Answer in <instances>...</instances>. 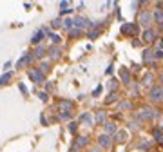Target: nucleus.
<instances>
[{"instance_id": "8", "label": "nucleus", "mask_w": 163, "mask_h": 152, "mask_svg": "<svg viewBox=\"0 0 163 152\" xmlns=\"http://www.w3.org/2000/svg\"><path fill=\"white\" fill-rule=\"evenodd\" d=\"M87 143H89V140H87L85 136H80V138L76 140V145H74V148H73V150H78V148H82V147H85Z\"/></svg>"}, {"instance_id": "18", "label": "nucleus", "mask_w": 163, "mask_h": 152, "mask_svg": "<svg viewBox=\"0 0 163 152\" xmlns=\"http://www.w3.org/2000/svg\"><path fill=\"white\" fill-rule=\"evenodd\" d=\"M103 120H105V112L103 111H98L96 112V123H103Z\"/></svg>"}, {"instance_id": "16", "label": "nucleus", "mask_w": 163, "mask_h": 152, "mask_svg": "<svg viewBox=\"0 0 163 152\" xmlns=\"http://www.w3.org/2000/svg\"><path fill=\"white\" fill-rule=\"evenodd\" d=\"M154 140H156V141H159V143H163V132H161L159 129H156V130H154Z\"/></svg>"}, {"instance_id": "15", "label": "nucleus", "mask_w": 163, "mask_h": 152, "mask_svg": "<svg viewBox=\"0 0 163 152\" xmlns=\"http://www.w3.org/2000/svg\"><path fill=\"white\" fill-rule=\"evenodd\" d=\"M13 78V73H6L4 76H0V85H4V83H7L9 80Z\"/></svg>"}, {"instance_id": "21", "label": "nucleus", "mask_w": 163, "mask_h": 152, "mask_svg": "<svg viewBox=\"0 0 163 152\" xmlns=\"http://www.w3.org/2000/svg\"><path fill=\"white\" fill-rule=\"evenodd\" d=\"M122 80H123L125 83H129V82H131V74H129L127 71H122Z\"/></svg>"}, {"instance_id": "26", "label": "nucleus", "mask_w": 163, "mask_h": 152, "mask_svg": "<svg viewBox=\"0 0 163 152\" xmlns=\"http://www.w3.org/2000/svg\"><path fill=\"white\" fill-rule=\"evenodd\" d=\"M63 27L65 29H71L73 27V20H63Z\"/></svg>"}, {"instance_id": "11", "label": "nucleus", "mask_w": 163, "mask_h": 152, "mask_svg": "<svg viewBox=\"0 0 163 152\" xmlns=\"http://www.w3.org/2000/svg\"><path fill=\"white\" fill-rule=\"evenodd\" d=\"M44 35H45V29H42V31H38V33H36V35H35V36L31 38V42H33V43H38V42H40V40L44 38Z\"/></svg>"}, {"instance_id": "13", "label": "nucleus", "mask_w": 163, "mask_h": 152, "mask_svg": "<svg viewBox=\"0 0 163 152\" xmlns=\"http://www.w3.org/2000/svg\"><path fill=\"white\" fill-rule=\"evenodd\" d=\"M152 116H154L152 109H143V111H142V118H143V120H150Z\"/></svg>"}, {"instance_id": "34", "label": "nucleus", "mask_w": 163, "mask_h": 152, "mask_svg": "<svg viewBox=\"0 0 163 152\" xmlns=\"http://www.w3.org/2000/svg\"><path fill=\"white\" fill-rule=\"evenodd\" d=\"M51 40H53L55 43H58V42H60V36H58V35H51Z\"/></svg>"}, {"instance_id": "22", "label": "nucleus", "mask_w": 163, "mask_h": 152, "mask_svg": "<svg viewBox=\"0 0 163 152\" xmlns=\"http://www.w3.org/2000/svg\"><path fill=\"white\" fill-rule=\"evenodd\" d=\"M98 36H100V29H94V31L89 33V38H91V40H94V38H98Z\"/></svg>"}, {"instance_id": "12", "label": "nucleus", "mask_w": 163, "mask_h": 152, "mask_svg": "<svg viewBox=\"0 0 163 152\" xmlns=\"http://www.w3.org/2000/svg\"><path fill=\"white\" fill-rule=\"evenodd\" d=\"M80 121H82V123L91 125V123H92V116H91L89 112H85V114H82V116H80Z\"/></svg>"}, {"instance_id": "29", "label": "nucleus", "mask_w": 163, "mask_h": 152, "mask_svg": "<svg viewBox=\"0 0 163 152\" xmlns=\"http://www.w3.org/2000/svg\"><path fill=\"white\" fill-rule=\"evenodd\" d=\"M60 26H62V20H60V18H56V20H53V27H55V29H58Z\"/></svg>"}, {"instance_id": "2", "label": "nucleus", "mask_w": 163, "mask_h": 152, "mask_svg": "<svg viewBox=\"0 0 163 152\" xmlns=\"http://www.w3.org/2000/svg\"><path fill=\"white\" fill-rule=\"evenodd\" d=\"M73 26H76V29H82V27H87V26H92L89 20H85V18H82V16H76L74 20H73Z\"/></svg>"}, {"instance_id": "19", "label": "nucleus", "mask_w": 163, "mask_h": 152, "mask_svg": "<svg viewBox=\"0 0 163 152\" xmlns=\"http://www.w3.org/2000/svg\"><path fill=\"white\" fill-rule=\"evenodd\" d=\"M127 109H131V101H122L118 105V111H127Z\"/></svg>"}, {"instance_id": "31", "label": "nucleus", "mask_w": 163, "mask_h": 152, "mask_svg": "<svg viewBox=\"0 0 163 152\" xmlns=\"http://www.w3.org/2000/svg\"><path fill=\"white\" fill-rule=\"evenodd\" d=\"M76 127H78V123H76V121H73L71 125H69V130H71V132H76Z\"/></svg>"}, {"instance_id": "37", "label": "nucleus", "mask_w": 163, "mask_h": 152, "mask_svg": "<svg viewBox=\"0 0 163 152\" xmlns=\"http://www.w3.org/2000/svg\"><path fill=\"white\" fill-rule=\"evenodd\" d=\"M67 6H69V2H60V7H62V9H63V7H67Z\"/></svg>"}, {"instance_id": "9", "label": "nucleus", "mask_w": 163, "mask_h": 152, "mask_svg": "<svg viewBox=\"0 0 163 152\" xmlns=\"http://www.w3.org/2000/svg\"><path fill=\"white\" fill-rule=\"evenodd\" d=\"M98 143H100V147H105V148H107V147L111 145V138H109L107 134H102L100 140H98Z\"/></svg>"}, {"instance_id": "7", "label": "nucleus", "mask_w": 163, "mask_h": 152, "mask_svg": "<svg viewBox=\"0 0 163 152\" xmlns=\"http://www.w3.org/2000/svg\"><path fill=\"white\" fill-rule=\"evenodd\" d=\"M71 109H73V103L71 101H60V111H63L62 114H69Z\"/></svg>"}, {"instance_id": "3", "label": "nucleus", "mask_w": 163, "mask_h": 152, "mask_svg": "<svg viewBox=\"0 0 163 152\" xmlns=\"http://www.w3.org/2000/svg\"><path fill=\"white\" fill-rule=\"evenodd\" d=\"M29 78H31L35 83H44V80H45L40 71H29Z\"/></svg>"}, {"instance_id": "6", "label": "nucleus", "mask_w": 163, "mask_h": 152, "mask_svg": "<svg viewBox=\"0 0 163 152\" xmlns=\"http://www.w3.org/2000/svg\"><path fill=\"white\" fill-rule=\"evenodd\" d=\"M33 62V56L31 54H26L24 58H20L18 62H16V67H24V65H27V63H31Z\"/></svg>"}, {"instance_id": "28", "label": "nucleus", "mask_w": 163, "mask_h": 152, "mask_svg": "<svg viewBox=\"0 0 163 152\" xmlns=\"http://www.w3.org/2000/svg\"><path fill=\"white\" fill-rule=\"evenodd\" d=\"M150 82H152V74L149 73V74H145V76H143V83H150Z\"/></svg>"}, {"instance_id": "4", "label": "nucleus", "mask_w": 163, "mask_h": 152, "mask_svg": "<svg viewBox=\"0 0 163 152\" xmlns=\"http://www.w3.org/2000/svg\"><path fill=\"white\" fill-rule=\"evenodd\" d=\"M139 24H142V26H149L150 24V13H147V11H143L142 15H139Z\"/></svg>"}, {"instance_id": "33", "label": "nucleus", "mask_w": 163, "mask_h": 152, "mask_svg": "<svg viewBox=\"0 0 163 152\" xmlns=\"http://www.w3.org/2000/svg\"><path fill=\"white\" fill-rule=\"evenodd\" d=\"M152 53H154V56H156V58H163V51H159V49H158V51H152Z\"/></svg>"}, {"instance_id": "5", "label": "nucleus", "mask_w": 163, "mask_h": 152, "mask_svg": "<svg viewBox=\"0 0 163 152\" xmlns=\"http://www.w3.org/2000/svg\"><path fill=\"white\" fill-rule=\"evenodd\" d=\"M154 38H156V33H154L152 29H145V33H143V40H145L147 43H150V42H154Z\"/></svg>"}, {"instance_id": "23", "label": "nucleus", "mask_w": 163, "mask_h": 152, "mask_svg": "<svg viewBox=\"0 0 163 152\" xmlns=\"http://www.w3.org/2000/svg\"><path fill=\"white\" fill-rule=\"evenodd\" d=\"M105 129H107V132H114V130H116V125H114L112 121H109V123L105 125Z\"/></svg>"}, {"instance_id": "20", "label": "nucleus", "mask_w": 163, "mask_h": 152, "mask_svg": "<svg viewBox=\"0 0 163 152\" xmlns=\"http://www.w3.org/2000/svg\"><path fill=\"white\" fill-rule=\"evenodd\" d=\"M143 60H145V62H150V60H152V51L147 49V51L143 53Z\"/></svg>"}, {"instance_id": "24", "label": "nucleus", "mask_w": 163, "mask_h": 152, "mask_svg": "<svg viewBox=\"0 0 163 152\" xmlns=\"http://www.w3.org/2000/svg\"><path fill=\"white\" fill-rule=\"evenodd\" d=\"M116 140H118V141H125L127 140V132H118V134H116Z\"/></svg>"}, {"instance_id": "30", "label": "nucleus", "mask_w": 163, "mask_h": 152, "mask_svg": "<svg viewBox=\"0 0 163 152\" xmlns=\"http://www.w3.org/2000/svg\"><path fill=\"white\" fill-rule=\"evenodd\" d=\"M47 69H49V65H47V63H42V65H40V73H42V74H44V73H47Z\"/></svg>"}, {"instance_id": "17", "label": "nucleus", "mask_w": 163, "mask_h": 152, "mask_svg": "<svg viewBox=\"0 0 163 152\" xmlns=\"http://www.w3.org/2000/svg\"><path fill=\"white\" fill-rule=\"evenodd\" d=\"M154 18H156L158 24H163V11H161V9H158V11L154 13Z\"/></svg>"}, {"instance_id": "1", "label": "nucleus", "mask_w": 163, "mask_h": 152, "mask_svg": "<svg viewBox=\"0 0 163 152\" xmlns=\"http://www.w3.org/2000/svg\"><path fill=\"white\" fill-rule=\"evenodd\" d=\"M149 96H150L154 101H161V100H163V89H161L159 85H158V87H152L150 93H149Z\"/></svg>"}, {"instance_id": "38", "label": "nucleus", "mask_w": 163, "mask_h": 152, "mask_svg": "<svg viewBox=\"0 0 163 152\" xmlns=\"http://www.w3.org/2000/svg\"><path fill=\"white\" fill-rule=\"evenodd\" d=\"M159 51H163V42H159Z\"/></svg>"}, {"instance_id": "32", "label": "nucleus", "mask_w": 163, "mask_h": 152, "mask_svg": "<svg viewBox=\"0 0 163 152\" xmlns=\"http://www.w3.org/2000/svg\"><path fill=\"white\" fill-rule=\"evenodd\" d=\"M71 36H80V29H71Z\"/></svg>"}, {"instance_id": "35", "label": "nucleus", "mask_w": 163, "mask_h": 152, "mask_svg": "<svg viewBox=\"0 0 163 152\" xmlns=\"http://www.w3.org/2000/svg\"><path fill=\"white\" fill-rule=\"evenodd\" d=\"M40 100H42V101H47V94H45V93H40Z\"/></svg>"}, {"instance_id": "36", "label": "nucleus", "mask_w": 163, "mask_h": 152, "mask_svg": "<svg viewBox=\"0 0 163 152\" xmlns=\"http://www.w3.org/2000/svg\"><path fill=\"white\" fill-rule=\"evenodd\" d=\"M109 87H111V91H114V89H116V82H111V85H109Z\"/></svg>"}, {"instance_id": "25", "label": "nucleus", "mask_w": 163, "mask_h": 152, "mask_svg": "<svg viewBox=\"0 0 163 152\" xmlns=\"http://www.w3.org/2000/svg\"><path fill=\"white\" fill-rule=\"evenodd\" d=\"M116 98H118V96H116L114 93H111V94L107 96V100H105V103H112V101H116Z\"/></svg>"}, {"instance_id": "14", "label": "nucleus", "mask_w": 163, "mask_h": 152, "mask_svg": "<svg viewBox=\"0 0 163 152\" xmlns=\"http://www.w3.org/2000/svg\"><path fill=\"white\" fill-rule=\"evenodd\" d=\"M49 54H51V58H53V60H58V58H60V49H58V47H51Z\"/></svg>"}, {"instance_id": "10", "label": "nucleus", "mask_w": 163, "mask_h": 152, "mask_svg": "<svg viewBox=\"0 0 163 152\" xmlns=\"http://www.w3.org/2000/svg\"><path fill=\"white\" fill-rule=\"evenodd\" d=\"M122 31H123L125 35H136V31H138V29H136V26H123V27H122Z\"/></svg>"}, {"instance_id": "27", "label": "nucleus", "mask_w": 163, "mask_h": 152, "mask_svg": "<svg viewBox=\"0 0 163 152\" xmlns=\"http://www.w3.org/2000/svg\"><path fill=\"white\" fill-rule=\"evenodd\" d=\"M44 54H45V49H44V47H38V49H36V56H38V58H42Z\"/></svg>"}]
</instances>
